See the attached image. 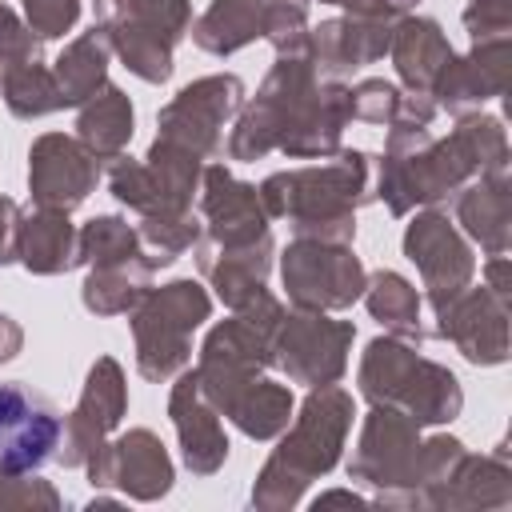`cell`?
I'll list each match as a JSON object with an SVG mask.
<instances>
[{"label":"cell","mask_w":512,"mask_h":512,"mask_svg":"<svg viewBox=\"0 0 512 512\" xmlns=\"http://www.w3.org/2000/svg\"><path fill=\"white\" fill-rule=\"evenodd\" d=\"M56 444V416L20 388H0V468H36Z\"/></svg>","instance_id":"obj_1"}]
</instances>
